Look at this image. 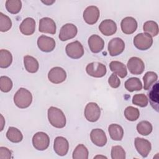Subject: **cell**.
<instances>
[{
  "label": "cell",
  "mask_w": 159,
  "mask_h": 159,
  "mask_svg": "<svg viewBox=\"0 0 159 159\" xmlns=\"http://www.w3.org/2000/svg\"><path fill=\"white\" fill-rule=\"evenodd\" d=\"M48 119L52 126L58 129L63 128L66 122V117L63 111L53 106L48 109Z\"/></svg>",
  "instance_id": "obj_1"
},
{
  "label": "cell",
  "mask_w": 159,
  "mask_h": 159,
  "mask_svg": "<svg viewBox=\"0 0 159 159\" xmlns=\"http://www.w3.org/2000/svg\"><path fill=\"white\" fill-rule=\"evenodd\" d=\"M32 101V95L27 89L19 88L14 96V102L17 107L25 109L30 106Z\"/></svg>",
  "instance_id": "obj_2"
},
{
  "label": "cell",
  "mask_w": 159,
  "mask_h": 159,
  "mask_svg": "<svg viewBox=\"0 0 159 159\" xmlns=\"http://www.w3.org/2000/svg\"><path fill=\"white\" fill-rule=\"evenodd\" d=\"M153 43L152 37L146 33H140L134 38L135 47L140 50H146L151 47Z\"/></svg>",
  "instance_id": "obj_3"
},
{
  "label": "cell",
  "mask_w": 159,
  "mask_h": 159,
  "mask_svg": "<svg viewBox=\"0 0 159 159\" xmlns=\"http://www.w3.org/2000/svg\"><path fill=\"white\" fill-rule=\"evenodd\" d=\"M32 144L34 147L37 150H45L49 146L50 138L48 135L43 132H37L32 137Z\"/></svg>",
  "instance_id": "obj_4"
},
{
  "label": "cell",
  "mask_w": 159,
  "mask_h": 159,
  "mask_svg": "<svg viewBox=\"0 0 159 159\" xmlns=\"http://www.w3.org/2000/svg\"><path fill=\"white\" fill-rule=\"evenodd\" d=\"M66 55L71 58L78 59L84 55V48L79 41L69 43L65 48Z\"/></svg>",
  "instance_id": "obj_5"
},
{
  "label": "cell",
  "mask_w": 159,
  "mask_h": 159,
  "mask_svg": "<svg viewBox=\"0 0 159 159\" xmlns=\"http://www.w3.org/2000/svg\"><path fill=\"white\" fill-rule=\"evenodd\" d=\"M84 114L87 120L91 122H96L100 117V107L95 102H89L84 108Z\"/></svg>",
  "instance_id": "obj_6"
},
{
  "label": "cell",
  "mask_w": 159,
  "mask_h": 159,
  "mask_svg": "<svg viewBox=\"0 0 159 159\" xmlns=\"http://www.w3.org/2000/svg\"><path fill=\"white\" fill-rule=\"evenodd\" d=\"M86 73L91 76L94 78H101L107 72L106 66L99 62L94 61L89 63L86 67Z\"/></svg>",
  "instance_id": "obj_7"
},
{
  "label": "cell",
  "mask_w": 159,
  "mask_h": 159,
  "mask_svg": "<svg viewBox=\"0 0 159 159\" xmlns=\"http://www.w3.org/2000/svg\"><path fill=\"white\" fill-rule=\"evenodd\" d=\"M107 48L111 56H117L123 52L125 48V43L120 38H113L109 41Z\"/></svg>",
  "instance_id": "obj_8"
},
{
  "label": "cell",
  "mask_w": 159,
  "mask_h": 159,
  "mask_svg": "<svg viewBox=\"0 0 159 159\" xmlns=\"http://www.w3.org/2000/svg\"><path fill=\"white\" fill-rule=\"evenodd\" d=\"M99 10L98 7L95 6H89L87 7L83 14L84 21L89 25H93L96 23L99 19Z\"/></svg>",
  "instance_id": "obj_9"
},
{
  "label": "cell",
  "mask_w": 159,
  "mask_h": 159,
  "mask_svg": "<svg viewBox=\"0 0 159 159\" xmlns=\"http://www.w3.org/2000/svg\"><path fill=\"white\" fill-rule=\"evenodd\" d=\"M48 78L52 83L59 84L66 80V73L65 70L62 68L55 66L49 71L48 73Z\"/></svg>",
  "instance_id": "obj_10"
},
{
  "label": "cell",
  "mask_w": 159,
  "mask_h": 159,
  "mask_svg": "<svg viewBox=\"0 0 159 159\" xmlns=\"http://www.w3.org/2000/svg\"><path fill=\"white\" fill-rule=\"evenodd\" d=\"M127 66L132 74L136 75L142 74L145 69L144 63L140 58L137 57L130 58L127 61Z\"/></svg>",
  "instance_id": "obj_11"
},
{
  "label": "cell",
  "mask_w": 159,
  "mask_h": 159,
  "mask_svg": "<svg viewBox=\"0 0 159 159\" xmlns=\"http://www.w3.org/2000/svg\"><path fill=\"white\" fill-rule=\"evenodd\" d=\"M78 32L76 25L73 24H66L63 25L59 33V39L61 41H66L74 38Z\"/></svg>",
  "instance_id": "obj_12"
},
{
  "label": "cell",
  "mask_w": 159,
  "mask_h": 159,
  "mask_svg": "<svg viewBox=\"0 0 159 159\" xmlns=\"http://www.w3.org/2000/svg\"><path fill=\"white\" fill-rule=\"evenodd\" d=\"M37 46L39 48L44 52H50L55 47V40L50 37L42 35L37 39Z\"/></svg>",
  "instance_id": "obj_13"
},
{
  "label": "cell",
  "mask_w": 159,
  "mask_h": 159,
  "mask_svg": "<svg viewBox=\"0 0 159 159\" xmlns=\"http://www.w3.org/2000/svg\"><path fill=\"white\" fill-rule=\"evenodd\" d=\"M56 24L50 17H43L39 21V30L42 33L55 34L56 33Z\"/></svg>",
  "instance_id": "obj_14"
},
{
  "label": "cell",
  "mask_w": 159,
  "mask_h": 159,
  "mask_svg": "<svg viewBox=\"0 0 159 159\" xmlns=\"http://www.w3.org/2000/svg\"><path fill=\"white\" fill-rule=\"evenodd\" d=\"M134 144L137 151L143 157H147L151 151V143L145 139L140 137L135 138Z\"/></svg>",
  "instance_id": "obj_15"
},
{
  "label": "cell",
  "mask_w": 159,
  "mask_h": 159,
  "mask_svg": "<svg viewBox=\"0 0 159 159\" xmlns=\"http://www.w3.org/2000/svg\"><path fill=\"white\" fill-rule=\"evenodd\" d=\"M53 149L58 155L65 156L67 154L69 149L68 140L63 137H57L54 140Z\"/></svg>",
  "instance_id": "obj_16"
},
{
  "label": "cell",
  "mask_w": 159,
  "mask_h": 159,
  "mask_svg": "<svg viewBox=\"0 0 159 159\" xmlns=\"http://www.w3.org/2000/svg\"><path fill=\"white\" fill-rule=\"evenodd\" d=\"M92 142L98 147H103L107 143V137L103 130L101 129H93L90 133Z\"/></svg>",
  "instance_id": "obj_17"
},
{
  "label": "cell",
  "mask_w": 159,
  "mask_h": 159,
  "mask_svg": "<svg viewBox=\"0 0 159 159\" xmlns=\"http://www.w3.org/2000/svg\"><path fill=\"white\" fill-rule=\"evenodd\" d=\"M121 30L125 34H133L137 28V20L132 17L124 18L120 23Z\"/></svg>",
  "instance_id": "obj_18"
},
{
  "label": "cell",
  "mask_w": 159,
  "mask_h": 159,
  "mask_svg": "<svg viewBox=\"0 0 159 159\" xmlns=\"http://www.w3.org/2000/svg\"><path fill=\"white\" fill-rule=\"evenodd\" d=\"M99 29L103 35L110 36L116 32L117 25L114 20L111 19H106L101 22L99 25Z\"/></svg>",
  "instance_id": "obj_19"
},
{
  "label": "cell",
  "mask_w": 159,
  "mask_h": 159,
  "mask_svg": "<svg viewBox=\"0 0 159 159\" xmlns=\"http://www.w3.org/2000/svg\"><path fill=\"white\" fill-rule=\"evenodd\" d=\"M88 45L93 53H97L103 49L104 41L100 36L94 34L91 35L88 39Z\"/></svg>",
  "instance_id": "obj_20"
},
{
  "label": "cell",
  "mask_w": 159,
  "mask_h": 159,
  "mask_svg": "<svg viewBox=\"0 0 159 159\" xmlns=\"http://www.w3.org/2000/svg\"><path fill=\"white\" fill-rule=\"evenodd\" d=\"M21 33L25 35H32L35 29V21L33 18L27 17L23 20L19 26Z\"/></svg>",
  "instance_id": "obj_21"
},
{
  "label": "cell",
  "mask_w": 159,
  "mask_h": 159,
  "mask_svg": "<svg viewBox=\"0 0 159 159\" xmlns=\"http://www.w3.org/2000/svg\"><path fill=\"white\" fill-rule=\"evenodd\" d=\"M109 68L113 73L119 76L120 78H124L127 75L126 66L122 62L118 61H112L109 64Z\"/></svg>",
  "instance_id": "obj_22"
},
{
  "label": "cell",
  "mask_w": 159,
  "mask_h": 159,
  "mask_svg": "<svg viewBox=\"0 0 159 159\" xmlns=\"http://www.w3.org/2000/svg\"><path fill=\"white\" fill-rule=\"evenodd\" d=\"M24 64L25 70L30 73H36L39 68L38 61L30 55H25L24 57Z\"/></svg>",
  "instance_id": "obj_23"
},
{
  "label": "cell",
  "mask_w": 159,
  "mask_h": 159,
  "mask_svg": "<svg viewBox=\"0 0 159 159\" xmlns=\"http://www.w3.org/2000/svg\"><path fill=\"white\" fill-rule=\"evenodd\" d=\"M108 132L111 138L116 141H120L124 136V130L122 127L118 124H112L108 127Z\"/></svg>",
  "instance_id": "obj_24"
},
{
  "label": "cell",
  "mask_w": 159,
  "mask_h": 159,
  "mask_svg": "<svg viewBox=\"0 0 159 159\" xmlns=\"http://www.w3.org/2000/svg\"><path fill=\"white\" fill-rule=\"evenodd\" d=\"M6 137L13 143H19L22 141L23 135L18 129L14 127H10L6 132Z\"/></svg>",
  "instance_id": "obj_25"
},
{
  "label": "cell",
  "mask_w": 159,
  "mask_h": 159,
  "mask_svg": "<svg viewBox=\"0 0 159 159\" xmlns=\"http://www.w3.org/2000/svg\"><path fill=\"white\" fill-rule=\"evenodd\" d=\"M125 88L129 92H133L134 91H140L142 89V84L141 81L135 77L129 78L125 82Z\"/></svg>",
  "instance_id": "obj_26"
},
{
  "label": "cell",
  "mask_w": 159,
  "mask_h": 159,
  "mask_svg": "<svg viewBox=\"0 0 159 159\" xmlns=\"http://www.w3.org/2000/svg\"><path fill=\"white\" fill-rule=\"evenodd\" d=\"M12 61V56L11 53L4 49L0 50V67L6 68L9 67Z\"/></svg>",
  "instance_id": "obj_27"
},
{
  "label": "cell",
  "mask_w": 159,
  "mask_h": 159,
  "mask_svg": "<svg viewBox=\"0 0 159 159\" xmlns=\"http://www.w3.org/2000/svg\"><path fill=\"white\" fill-rule=\"evenodd\" d=\"M158 75L153 71L147 72L143 77V88L145 90H148L151 86L157 81Z\"/></svg>",
  "instance_id": "obj_28"
},
{
  "label": "cell",
  "mask_w": 159,
  "mask_h": 159,
  "mask_svg": "<svg viewBox=\"0 0 159 159\" xmlns=\"http://www.w3.org/2000/svg\"><path fill=\"white\" fill-rule=\"evenodd\" d=\"M143 31L152 37H155L158 34V25L153 20H148L144 23L143 26Z\"/></svg>",
  "instance_id": "obj_29"
},
{
  "label": "cell",
  "mask_w": 159,
  "mask_h": 159,
  "mask_svg": "<svg viewBox=\"0 0 159 159\" xmlns=\"http://www.w3.org/2000/svg\"><path fill=\"white\" fill-rule=\"evenodd\" d=\"M22 2L20 0H7L6 1V8L11 14H16L20 12Z\"/></svg>",
  "instance_id": "obj_30"
},
{
  "label": "cell",
  "mask_w": 159,
  "mask_h": 159,
  "mask_svg": "<svg viewBox=\"0 0 159 159\" xmlns=\"http://www.w3.org/2000/svg\"><path fill=\"white\" fill-rule=\"evenodd\" d=\"M88 150L83 144H79L76 146L73 152V159H88Z\"/></svg>",
  "instance_id": "obj_31"
},
{
  "label": "cell",
  "mask_w": 159,
  "mask_h": 159,
  "mask_svg": "<svg viewBox=\"0 0 159 159\" xmlns=\"http://www.w3.org/2000/svg\"><path fill=\"white\" fill-rule=\"evenodd\" d=\"M152 125L147 120H142L137 125V132L144 136L149 135L152 131Z\"/></svg>",
  "instance_id": "obj_32"
},
{
  "label": "cell",
  "mask_w": 159,
  "mask_h": 159,
  "mask_svg": "<svg viewBox=\"0 0 159 159\" xmlns=\"http://www.w3.org/2000/svg\"><path fill=\"white\" fill-rule=\"evenodd\" d=\"M124 116L129 121H135L140 116L139 110L133 106H128L124 110Z\"/></svg>",
  "instance_id": "obj_33"
},
{
  "label": "cell",
  "mask_w": 159,
  "mask_h": 159,
  "mask_svg": "<svg viewBox=\"0 0 159 159\" xmlns=\"http://www.w3.org/2000/svg\"><path fill=\"white\" fill-rule=\"evenodd\" d=\"M12 27L11 19L2 12H0V30L2 32L8 31Z\"/></svg>",
  "instance_id": "obj_34"
},
{
  "label": "cell",
  "mask_w": 159,
  "mask_h": 159,
  "mask_svg": "<svg viewBox=\"0 0 159 159\" xmlns=\"http://www.w3.org/2000/svg\"><path fill=\"white\" fill-rule=\"evenodd\" d=\"M132 103L136 106L144 107L148 104V99L144 94H136L132 98Z\"/></svg>",
  "instance_id": "obj_35"
},
{
  "label": "cell",
  "mask_w": 159,
  "mask_h": 159,
  "mask_svg": "<svg viewBox=\"0 0 159 159\" xmlns=\"http://www.w3.org/2000/svg\"><path fill=\"white\" fill-rule=\"evenodd\" d=\"M12 80L6 76H1L0 78V89L4 93L10 91L12 88Z\"/></svg>",
  "instance_id": "obj_36"
},
{
  "label": "cell",
  "mask_w": 159,
  "mask_h": 159,
  "mask_svg": "<svg viewBox=\"0 0 159 159\" xmlns=\"http://www.w3.org/2000/svg\"><path fill=\"white\" fill-rule=\"evenodd\" d=\"M158 83H157L155 86H153L152 89L148 93V97L150 99V102L152 106L153 107L154 104L156 105L158 109Z\"/></svg>",
  "instance_id": "obj_37"
},
{
  "label": "cell",
  "mask_w": 159,
  "mask_h": 159,
  "mask_svg": "<svg viewBox=\"0 0 159 159\" xmlns=\"http://www.w3.org/2000/svg\"><path fill=\"white\" fill-rule=\"evenodd\" d=\"M111 158L112 159H125V152L120 145L113 146L111 148Z\"/></svg>",
  "instance_id": "obj_38"
},
{
  "label": "cell",
  "mask_w": 159,
  "mask_h": 159,
  "mask_svg": "<svg viewBox=\"0 0 159 159\" xmlns=\"http://www.w3.org/2000/svg\"><path fill=\"white\" fill-rule=\"evenodd\" d=\"M108 83L109 85L113 88H117L120 84V81L119 77L114 73L111 74V75L109 76L108 79Z\"/></svg>",
  "instance_id": "obj_39"
},
{
  "label": "cell",
  "mask_w": 159,
  "mask_h": 159,
  "mask_svg": "<svg viewBox=\"0 0 159 159\" xmlns=\"http://www.w3.org/2000/svg\"><path fill=\"white\" fill-rule=\"evenodd\" d=\"M11 152L6 147H0V159H9L11 157Z\"/></svg>",
  "instance_id": "obj_40"
},
{
  "label": "cell",
  "mask_w": 159,
  "mask_h": 159,
  "mask_svg": "<svg viewBox=\"0 0 159 159\" xmlns=\"http://www.w3.org/2000/svg\"><path fill=\"white\" fill-rule=\"evenodd\" d=\"M55 2V1H49V0H47V1H42V2H43V4L49 6V5H52L53 3H54Z\"/></svg>",
  "instance_id": "obj_41"
},
{
  "label": "cell",
  "mask_w": 159,
  "mask_h": 159,
  "mask_svg": "<svg viewBox=\"0 0 159 159\" xmlns=\"http://www.w3.org/2000/svg\"><path fill=\"white\" fill-rule=\"evenodd\" d=\"M1 125H2L1 128V131H2L3 130V127H4V123L3 122V121H4V117H3V116L2 115H1Z\"/></svg>",
  "instance_id": "obj_42"
},
{
  "label": "cell",
  "mask_w": 159,
  "mask_h": 159,
  "mask_svg": "<svg viewBox=\"0 0 159 159\" xmlns=\"http://www.w3.org/2000/svg\"><path fill=\"white\" fill-rule=\"evenodd\" d=\"M107 158V157H104V156H99V155H98V156H96L95 157H94V158Z\"/></svg>",
  "instance_id": "obj_43"
}]
</instances>
